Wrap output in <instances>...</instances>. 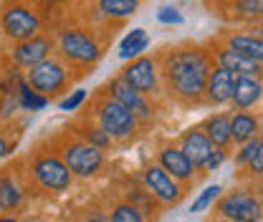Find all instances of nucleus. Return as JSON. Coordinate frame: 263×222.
I'll return each mask as SVG.
<instances>
[{"mask_svg": "<svg viewBox=\"0 0 263 222\" xmlns=\"http://www.w3.org/2000/svg\"><path fill=\"white\" fill-rule=\"evenodd\" d=\"M218 212L230 222H261L263 207L258 197L248 192H228L218 202Z\"/></svg>", "mask_w": 263, "mask_h": 222, "instance_id": "1a4fd4ad", "label": "nucleus"}, {"mask_svg": "<svg viewBox=\"0 0 263 222\" xmlns=\"http://www.w3.org/2000/svg\"><path fill=\"white\" fill-rule=\"evenodd\" d=\"M202 134L210 139L213 147L226 149L230 144V116L228 114H215V116H210V119L205 122V127H202Z\"/></svg>", "mask_w": 263, "mask_h": 222, "instance_id": "412c9836", "label": "nucleus"}, {"mask_svg": "<svg viewBox=\"0 0 263 222\" xmlns=\"http://www.w3.org/2000/svg\"><path fill=\"white\" fill-rule=\"evenodd\" d=\"M18 136H21V134H18ZM18 136H13V139H10L8 134H3V131H0V162H3V159H5L10 152H13V149H15Z\"/></svg>", "mask_w": 263, "mask_h": 222, "instance_id": "2f4dec72", "label": "nucleus"}, {"mask_svg": "<svg viewBox=\"0 0 263 222\" xmlns=\"http://www.w3.org/2000/svg\"><path fill=\"white\" fill-rule=\"evenodd\" d=\"M94 8L104 21H124L139 10V0H97Z\"/></svg>", "mask_w": 263, "mask_h": 222, "instance_id": "6ab92c4d", "label": "nucleus"}, {"mask_svg": "<svg viewBox=\"0 0 263 222\" xmlns=\"http://www.w3.org/2000/svg\"><path fill=\"white\" fill-rule=\"evenodd\" d=\"M124 199L129 202V205H134L142 215H144V220H155L157 217V199L152 197V192L142 190V187H132V190L124 192Z\"/></svg>", "mask_w": 263, "mask_h": 222, "instance_id": "b1692460", "label": "nucleus"}, {"mask_svg": "<svg viewBox=\"0 0 263 222\" xmlns=\"http://www.w3.org/2000/svg\"><path fill=\"white\" fill-rule=\"evenodd\" d=\"M180 152L193 162L195 169H202L208 157H210V152H213V144L202 134V129H187L180 139Z\"/></svg>", "mask_w": 263, "mask_h": 222, "instance_id": "2eb2a0df", "label": "nucleus"}, {"mask_svg": "<svg viewBox=\"0 0 263 222\" xmlns=\"http://www.w3.org/2000/svg\"><path fill=\"white\" fill-rule=\"evenodd\" d=\"M23 197H26V190L21 187L15 174L10 169H0V212L18 210L23 205Z\"/></svg>", "mask_w": 263, "mask_h": 222, "instance_id": "f3484780", "label": "nucleus"}, {"mask_svg": "<svg viewBox=\"0 0 263 222\" xmlns=\"http://www.w3.org/2000/svg\"><path fill=\"white\" fill-rule=\"evenodd\" d=\"M220 194V187L218 185H213V187H208V190H202V194L197 197L195 202H193V207H190V212H202V210H208L210 205H213V199Z\"/></svg>", "mask_w": 263, "mask_h": 222, "instance_id": "cd10ccee", "label": "nucleus"}, {"mask_svg": "<svg viewBox=\"0 0 263 222\" xmlns=\"http://www.w3.org/2000/svg\"><path fill=\"white\" fill-rule=\"evenodd\" d=\"M23 78H26V84L31 86L35 94L46 96V98L51 101L53 96L64 94L66 89L71 86L73 73H71V66L66 64L61 56L53 53V56H48L46 61L31 66Z\"/></svg>", "mask_w": 263, "mask_h": 222, "instance_id": "20e7f679", "label": "nucleus"}, {"mask_svg": "<svg viewBox=\"0 0 263 222\" xmlns=\"http://www.w3.org/2000/svg\"><path fill=\"white\" fill-rule=\"evenodd\" d=\"M41 31L43 21L26 0H0V33L5 41L21 43Z\"/></svg>", "mask_w": 263, "mask_h": 222, "instance_id": "7ed1b4c3", "label": "nucleus"}, {"mask_svg": "<svg viewBox=\"0 0 263 222\" xmlns=\"http://www.w3.org/2000/svg\"><path fill=\"white\" fill-rule=\"evenodd\" d=\"M106 91H109L111 98H117L122 106H127L132 114L137 116V122H152V106H149L147 96L134 91L129 84H124L122 76H114V78L106 84Z\"/></svg>", "mask_w": 263, "mask_h": 222, "instance_id": "f8f14e48", "label": "nucleus"}, {"mask_svg": "<svg viewBox=\"0 0 263 222\" xmlns=\"http://www.w3.org/2000/svg\"><path fill=\"white\" fill-rule=\"evenodd\" d=\"M94 122L104 129L111 139H129L132 134L137 131V116L132 114L127 106H122L117 98L104 96L99 98L94 106Z\"/></svg>", "mask_w": 263, "mask_h": 222, "instance_id": "0eeeda50", "label": "nucleus"}, {"mask_svg": "<svg viewBox=\"0 0 263 222\" xmlns=\"http://www.w3.org/2000/svg\"><path fill=\"white\" fill-rule=\"evenodd\" d=\"M160 73H162L167 91L175 98L185 104H195L205 94L210 61L200 48H175L164 53Z\"/></svg>", "mask_w": 263, "mask_h": 222, "instance_id": "f257e3e1", "label": "nucleus"}, {"mask_svg": "<svg viewBox=\"0 0 263 222\" xmlns=\"http://www.w3.org/2000/svg\"><path fill=\"white\" fill-rule=\"evenodd\" d=\"M41 3H46V5H66L68 0H41Z\"/></svg>", "mask_w": 263, "mask_h": 222, "instance_id": "c9c22d12", "label": "nucleus"}, {"mask_svg": "<svg viewBox=\"0 0 263 222\" xmlns=\"http://www.w3.org/2000/svg\"><path fill=\"white\" fill-rule=\"evenodd\" d=\"M53 51H56V41H53L51 35L38 33V35H33L28 41L13 43V48H10V61L18 66V68H26V71H28L31 66L46 61L48 56H53Z\"/></svg>", "mask_w": 263, "mask_h": 222, "instance_id": "9d476101", "label": "nucleus"}, {"mask_svg": "<svg viewBox=\"0 0 263 222\" xmlns=\"http://www.w3.org/2000/svg\"><path fill=\"white\" fill-rule=\"evenodd\" d=\"M109 222H147L144 215L129 205L127 199H117L111 207H109Z\"/></svg>", "mask_w": 263, "mask_h": 222, "instance_id": "bb28decb", "label": "nucleus"}, {"mask_svg": "<svg viewBox=\"0 0 263 222\" xmlns=\"http://www.w3.org/2000/svg\"><path fill=\"white\" fill-rule=\"evenodd\" d=\"M81 222H109L106 215H101V212H91V215H86Z\"/></svg>", "mask_w": 263, "mask_h": 222, "instance_id": "f704fd0d", "label": "nucleus"}, {"mask_svg": "<svg viewBox=\"0 0 263 222\" xmlns=\"http://www.w3.org/2000/svg\"><path fill=\"white\" fill-rule=\"evenodd\" d=\"M59 157L64 159V164L68 167V172L79 179H91L97 177L104 167V152L86 144L84 139H79L73 131L71 136H66L59 144Z\"/></svg>", "mask_w": 263, "mask_h": 222, "instance_id": "39448f33", "label": "nucleus"}, {"mask_svg": "<svg viewBox=\"0 0 263 222\" xmlns=\"http://www.w3.org/2000/svg\"><path fill=\"white\" fill-rule=\"evenodd\" d=\"M15 96H18V106L26 109V111H43V109L48 106V98L41 96V94H35L31 86L26 84V78H23V84L18 86Z\"/></svg>", "mask_w": 263, "mask_h": 222, "instance_id": "a878e982", "label": "nucleus"}, {"mask_svg": "<svg viewBox=\"0 0 263 222\" xmlns=\"http://www.w3.org/2000/svg\"><path fill=\"white\" fill-rule=\"evenodd\" d=\"M28 172H31L33 182L43 192H66L73 182V174L68 172V167L64 164V159L59 154H48V152H38L33 154L28 162Z\"/></svg>", "mask_w": 263, "mask_h": 222, "instance_id": "423d86ee", "label": "nucleus"}, {"mask_svg": "<svg viewBox=\"0 0 263 222\" xmlns=\"http://www.w3.org/2000/svg\"><path fill=\"white\" fill-rule=\"evenodd\" d=\"M228 48L256 61V64H263V38L258 35H246V33H238V35H230L228 38Z\"/></svg>", "mask_w": 263, "mask_h": 222, "instance_id": "aec40b11", "label": "nucleus"}, {"mask_svg": "<svg viewBox=\"0 0 263 222\" xmlns=\"http://www.w3.org/2000/svg\"><path fill=\"white\" fill-rule=\"evenodd\" d=\"M149 48V35L144 28H134L129 31L124 38H122V43H119V58H124V61H129V58H137V56H142L144 51Z\"/></svg>", "mask_w": 263, "mask_h": 222, "instance_id": "5701e85b", "label": "nucleus"}, {"mask_svg": "<svg viewBox=\"0 0 263 222\" xmlns=\"http://www.w3.org/2000/svg\"><path fill=\"white\" fill-rule=\"evenodd\" d=\"M56 56H61L68 66H81V68H91L104 56V46L99 43L94 33L89 28H79V26H66L59 28L56 33Z\"/></svg>", "mask_w": 263, "mask_h": 222, "instance_id": "f03ea898", "label": "nucleus"}, {"mask_svg": "<svg viewBox=\"0 0 263 222\" xmlns=\"http://www.w3.org/2000/svg\"><path fill=\"white\" fill-rule=\"evenodd\" d=\"M258 131V119L248 111H238L230 119V142L246 144L248 139H253V134Z\"/></svg>", "mask_w": 263, "mask_h": 222, "instance_id": "4be33fe9", "label": "nucleus"}, {"mask_svg": "<svg viewBox=\"0 0 263 222\" xmlns=\"http://www.w3.org/2000/svg\"><path fill=\"white\" fill-rule=\"evenodd\" d=\"M79 3H86V0H79Z\"/></svg>", "mask_w": 263, "mask_h": 222, "instance_id": "58836bf2", "label": "nucleus"}, {"mask_svg": "<svg viewBox=\"0 0 263 222\" xmlns=\"http://www.w3.org/2000/svg\"><path fill=\"white\" fill-rule=\"evenodd\" d=\"M157 159H160V167H162L175 182H182V185H190V182H193L195 167H193V162L185 157L177 147H162V149L157 152Z\"/></svg>", "mask_w": 263, "mask_h": 222, "instance_id": "ddd939ff", "label": "nucleus"}, {"mask_svg": "<svg viewBox=\"0 0 263 222\" xmlns=\"http://www.w3.org/2000/svg\"><path fill=\"white\" fill-rule=\"evenodd\" d=\"M0 222H18V220H15V217H10V215H8V217H0Z\"/></svg>", "mask_w": 263, "mask_h": 222, "instance_id": "e433bc0d", "label": "nucleus"}, {"mask_svg": "<svg viewBox=\"0 0 263 222\" xmlns=\"http://www.w3.org/2000/svg\"><path fill=\"white\" fill-rule=\"evenodd\" d=\"M215 222H230V220H226V217H223V220H215Z\"/></svg>", "mask_w": 263, "mask_h": 222, "instance_id": "4c0bfd02", "label": "nucleus"}, {"mask_svg": "<svg viewBox=\"0 0 263 222\" xmlns=\"http://www.w3.org/2000/svg\"><path fill=\"white\" fill-rule=\"evenodd\" d=\"M263 96V84L256 76H235V86H233V96L230 101L235 104V109H248L253 106Z\"/></svg>", "mask_w": 263, "mask_h": 222, "instance_id": "dca6fc26", "label": "nucleus"}, {"mask_svg": "<svg viewBox=\"0 0 263 222\" xmlns=\"http://www.w3.org/2000/svg\"><path fill=\"white\" fill-rule=\"evenodd\" d=\"M215 58H218V66H223L226 71L235 73V76H258L261 73V64H256V61H251V58L230 51L228 46L226 48H218Z\"/></svg>", "mask_w": 263, "mask_h": 222, "instance_id": "a211bd4d", "label": "nucleus"}, {"mask_svg": "<svg viewBox=\"0 0 263 222\" xmlns=\"http://www.w3.org/2000/svg\"><path fill=\"white\" fill-rule=\"evenodd\" d=\"M248 169H251V174H256V177L263 174V144H261V149L256 152V157L248 162Z\"/></svg>", "mask_w": 263, "mask_h": 222, "instance_id": "72a5a7b5", "label": "nucleus"}, {"mask_svg": "<svg viewBox=\"0 0 263 222\" xmlns=\"http://www.w3.org/2000/svg\"><path fill=\"white\" fill-rule=\"evenodd\" d=\"M157 21L164 23V26H180L182 23V13L177 8H172V5H164V8L157 10Z\"/></svg>", "mask_w": 263, "mask_h": 222, "instance_id": "c756f323", "label": "nucleus"}, {"mask_svg": "<svg viewBox=\"0 0 263 222\" xmlns=\"http://www.w3.org/2000/svg\"><path fill=\"white\" fill-rule=\"evenodd\" d=\"M233 86H235V73L226 71L223 66H215V68H210L208 81H205V98L215 106L228 104L233 96Z\"/></svg>", "mask_w": 263, "mask_h": 222, "instance_id": "4468645a", "label": "nucleus"}, {"mask_svg": "<svg viewBox=\"0 0 263 222\" xmlns=\"http://www.w3.org/2000/svg\"><path fill=\"white\" fill-rule=\"evenodd\" d=\"M226 162V152L223 149H213L210 152V157H208V162H205V167L202 169H208V172H213V169H218L220 164Z\"/></svg>", "mask_w": 263, "mask_h": 222, "instance_id": "473e14b6", "label": "nucleus"}, {"mask_svg": "<svg viewBox=\"0 0 263 222\" xmlns=\"http://www.w3.org/2000/svg\"><path fill=\"white\" fill-rule=\"evenodd\" d=\"M119 76H122L124 84H129L132 89L139 91L142 96H155L160 91V66L149 56L132 58V64L124 66Z\"/></svg>", "mask_w": 263, "mask_h": 222, "instance_id": "6e6552de", "label": "nucleus"}, {"mask_svg": "<svg viewBox=\"0 0 263 222\" xmlns=\"http://www.w3.org/2000/svg\"><path fill=\"white\" fill-rule=\"evenodd\" d=\"M73 134L79 136V139H84L86 144H91V147H97V149H106V147H111V136L104 131V129L99 127L97 122H81L79 127H73Z\"/></svg>", "mask_w": 263, "mask_h": 222, "instance_id": "393cba45", "label": "nucleus"}, {"mask_svg": "<svg viewBox=\"0 0 263 222\" xmlns=\"http://www.w3.org/2000/svg\"><path fill=\"white\" fill-rule=\"evenodd\" d=\"M84 101H86V91H84V89H76L73 94H68L64 101L59 104V109H61V111H76Z\"/></svg>", "mask_w": 263, "mask_h": 222, "instance_id": "7c9ffc66", "label": "nucleus"}, {"mask_svg": "<svg viewBox=\"0 0 263 222\" xmlns=\"http://www.w3.org/2000/svg\"><path fill=\"white\" fill-rule=\"evenodd\" d=\"M142 182L144 187L152 192V197L162 205H177L182 199V187L180 182H175L167 172H164L160 164H149L144 172H142Z\"/></svg>", "mask_w": 263, "mask_h": 222, "instance_id": "9b49d317", "label": "nucleus"}, {"mask_svg": "<svg viewBox=\"0 0 263 222\" xmlns=\"http://www.w3.org/2000/svg\"><path fill=\"white\" fill-rule=\"evenodd\" d=\"M261 144H263V139H248V142L243 144V149L238 152L235 162H238V164H248L251 159L256 157V152L261 149Z\"/></svg>", "mask_w": 263, "mask_h": 222, "instance_id": "c85d7f7f", "label": "nucleus"}]
</instances>
